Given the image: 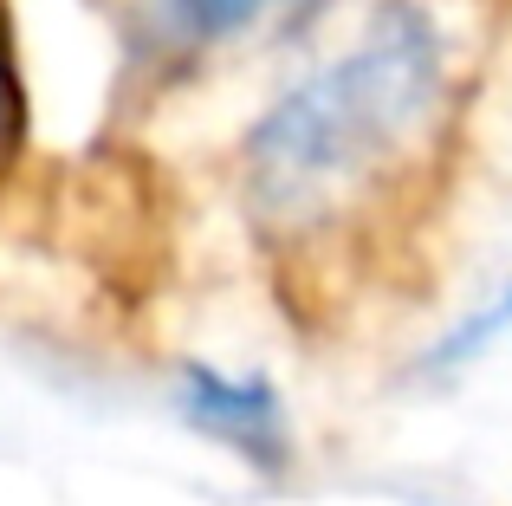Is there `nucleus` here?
<instances>
[{"instance_id":"7ed1b4c3","label":"nucleus","mask_w":512,"mask_h":506,"mask_svg":"<svg viewBox=\"0 0 512 506\" xmlns=\"http://www.w3.org/2000/svg\"><path fill=\"white\" fill-rule=\"evenodd\" d=\"M273 0H143L150 26L169 39V46H214V39L253 26Z\"/></svg>"},{"instance_id":"20e7f679","label":"nucleus","mask_w":512,"mask_h":506,"mask_svg":"<svg viewBox=\"0 0 512 506\" xmlns=\"http://www.w3.org/2000/svg\"><path fill=\"white\" fill-rule=\"evenodd\" d=\"M20 130V85H13V39H7V7H0V156Z\"/></svg>"},{"instance_id":"f03ea898","label":"nucleus","mask_w":512,"mask_h":506,"mask_svg":"<svg viewBox=\"0 0 512 506\" xmlns=\"http://www.w3.org/2000/svg\"><path fill=\"white\" fill-rule=\"evenodd\" d=\"M188 416L201 422L208 435H221L227 448L240 455H279V403L260 390V383H240V377H221V370H195L182 390Z\"/></svg>"},{"instance_id":"f257e3e1","label":"nucleus","mask_w":512,"mask_h":506,"mask_svg":"<svg viewBox=\"0 0 512 506\" xmlns=\"http://www.w3.org/2000/svg\"><path fill=\"white\" fill-rule=\"evenodd\" d=\"M441 98V39L415 7H383L370 33L273 104L253 130V189L273 215H318L370 182Z\"/></svg>"}]
</instances>
